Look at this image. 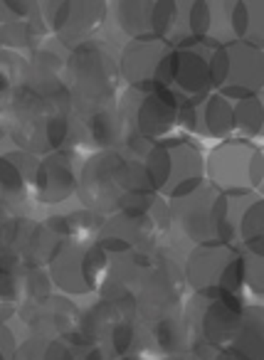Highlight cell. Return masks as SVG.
Here are the masks:
<instances>
[{
  "label": "cell",
  "mask_w": 264,
  "mask_h": 360,
  "mask_svg": "<svg viewBox=\"0 0 264 360\" xmlns=\"http://www.w3.org/2000/svg\"><path fill=\"white\" fill-rule=\"evenodd\" d=\"M109 269V257L101 252L96 242L65 240L52 255L47 274L57 294L62 296H87L96 294Z\"/></svg>",
  "instance_id": "obj_10"
},
{
  "label": "cell",
  "mask_w": 264,
  "mask_h": 360,
  "mask_svg": "<svg viewBox=\"0 0 264 360\" xmlns=\"http://www.w3.org/2000/svg\"><path fill=\"white\" fill-rule=\"evenodd\" d=\"M237 247L264 257V200L262 193L252 198L237 222Z\"/></svg>",
  "instance_id": "obj_29"
},
{
  "label": "cell",
  "mask_w": 264,
  "mask_h": 360,
  "mask_svg": "<svg viewBox=\"0 0 264 360\" xmlns=\"http://www.w3.org/2000/svg\"><path fill=\"white\" fill-rule=\"evenodd\" d=\"M109 18L124 40L170 42L178 25L175 0H119L109 6Z\"/></svg>",
  "instance_id": "obj_14"
},
{
  "label": "cell",
  "mask_w": 264,
  "mask_h": 360,
  "mask_svg": "<svg viewBox=\"0 0 264 360\" xmlns=\"http://www.w3.org/2000/svg\"><path fill=\"white\" fill-rule=\"evenodd\" d=\"M27 57L11 50H0V99H8L25 79Z\"/></svg>",
  "instance_id": "obj_33"
},
{
  "label": "cell",
  "mask_w": 264,
  "mask_h": 360,
  "mask_svg": "<svg viewBox=\"0 0 264 360\" xmlns=\"http://www.w3.org/2000/svg\"><path fill=\"white\" fill-rule=\"evenodd\" d=\"M227 348L242 360H264V309L259 301L244 306L239 328Z\"/></svg>",
  "instance_id": "obj_26"
},
{
  "label": "cell",
  "mask_w": 264,
  "mask_h": 360,
  "mask_svg": "<svg viewBox=\"0 0 264 360\" xmlns=\"http://www.w3.org/2000/svg\"><path fill=\"white\" fill-rule=\"evenodd\" d=\"M6 106L13 148L35 158H45L65 148L75 109L55 104L27 86H18L6 99Z\"/></svg>",
  "instance_id": "obj_1"
},
{
  "label": "cell",
  "mask_w": 264,
  "mask_h": 360,
  "mask_svg": "<svg viewBox=\"0 0 264 360\" xmlns=\"http://www.w3.org/2000/svg\"><path fill=\"white\" fill-rule=\"evenodd\" d=\"M75 348L55 335H25L18 345L15 360H72Z\"/></svg>",
  "instance_id": "obj_30"
},
{
  "label": "cell",
  "mask_w": 264,
  "mask_h": 360,
  "mask_svg": "<svg viewBox=\"0 0 264 360\" xmlns=\"http://www.w3.org/2000/svg\"><path fill=\"white\" fill-rule=\"evenodd\" d=\"M205 183L220 193H259L264 183V153L242 139L220 141L205 158Z\"/></svg>",
  "instance_id": "obj_9"
},
{
  "label": "cell",
  "mask_w": 264,
  "mask_h": 360,
  "mask_svg": "<svg viewBox=\"0 0 264 360\" xmlns=\"http://www.w3.org/2000/svg\"><path fill=\"white\" fill-rule=\"evenodd\" d=\"M121 45L104 37H92L67 55L65 84L70 89L75 111L116 104L124 91L119 72Z\"/></svg>",
  "instance_id": "obj_2"
},
{
  "label": "cell",
  "mask_w": 264,
  "mask_h": 360,
  "mask_svg": "<svg viewBox=\"0 0 264 360\" xmlns=\"http://www.w3.org/2000/svg\"><path fill=\"white\" fill-rule=\"evenodd\" d=\"M232 119H234V139L257 143V141L262 139V131H264L262 94L234 101L232 104Z\"/></svg>",
  "instance_id": "obj_31"
},
{
  "label": "cell",
  "mask_w": 264,
  "mask_h": 360,
  "mask_svg": "<svg viewBox=\"0 0 264 360\" xmlns=\"http://www.w3.org/2000/svg\"><path fill=\"white\" fill-rule=\"evenodd\" d=\"M218 45L200 40H183L175 45V62H173V77H170V89L178 94L180 101L200 104L213 94L210 84V52Z\"/></svg>",
  "instance_id": "obj_18"
},
{
  "label": "cell",
  "mask_w": 264,
  "mask_h": 360,
  "mask_svg": "<svg viewBox=\"0 0 264 360\" xmlns=\"http://www.w3.org/2000/svg\"><path fill=\"white\" fill-rule=\"evenodd\" d=\"M222 200H225L222 193L215 191L208 183L195 188L188 195L168 200V212H170L168 240H173L183 255H188L198 245H220L218 230H220Z\"/></svg>",
  "instance_id": "obj_8"
},
{
  "label": "cell",
  "mask_w": 264,
  "mask_h": 360,
  "mask_svg": "<svg viewBox=\"0 0 264 360\" xmlns=\"http://www.w3.org/2000/svg\"><path fill=\"white\" fill-rule=\"evenodd\" d=\"M183 262L185 255L168 237H163L153 247L149 266L144 269L134 291L136 316H139L141 323L165 319V316H175L183 311L185 291H188Z\"/></svg>",
  "instance_id": "obj_3"
},
{
  "label": "cell",
  "mask_w": 264,
  "mask_h": 360,
  "mask_svg": "<svg viewBox=\"0 0 264 360\" xmlns=\"http://www.w3.org/2000/svg\"><path fill=\"white\" fill-rule=\"evenodd\" d=\"M183 274L185 286L195 296H244L242 250L234 245L193 247L185 255Z\"/></svg>",
  "instance_id": "obj_6"
},
{
  "label": "cell",
  "mask_w": 264,
  "mask_h": 360,
  "mask_svg": "<svg viewBox=\"0 0 264 360\" xmlns=\"http://www.w3.org/2000/svg\"><path fill=\"white\" fill-rule=\"evenodd\" d=\"M18 333L13 326H0V360H15L18 353Z\"/></svg>",
  "instance_id": "obj_36"
},
{
  "label": "cell",
  "mask_w": 264,
  "mask_h": 360,
  "mask_svg": "<svg viewBox=\"0 0 264 360\" xmlns=\"http://www.w3.org/2000/svg\"><path fill=\"white\" fill-rule=\"evenodd\" d=\"M183 101L170 86H124L119 111L126 134L146 141H165L178 134V111Z\"/></svg>",
  "instance_id": "obj_5"
},
{
  "label": "cell",
  "mask_w": 264,
  "mask_h": 360,
  "mask_svg": "<svg viewBox=\"0 0 264 360\" xmlns=\"http://www.w3.org/2000/svg\"><path fill=\"white\" fill-rule=\"evenodd\" d=\"M126 193V165L119 150H96L82 160L75 195L80 207L109 217Z\"/></svg>",
  "instance_id": "obj_11"
},
{
  "label": "cell",
  "mask_w": 264,
  "mask_h": 360,
  "mask_svg": "<svg viewBox=\"0 0 264 360\" xmlns=\"http://www.w3.org/2000/svg\"><path fill=\"white\" fill-rule=\"evenodd\" d=\"M210 84L213 94L227 101H239L262 94L264 50L247 42H225L210 52Z\"/></svg>",
  "instance_id": "obj_7"
},
{
  "label": "cell",
  "mask_w": 264,
  "mask_h": 360,
  "mask_svg": "<svg viewBox=\"0 0 264 360\" xmlns=\"http://www.w3.org/2000/svg\"><path fill=\"white\" fill-rule=\"evenodd\" d=\"M60 240L37 217H13L0 225V250L11 252L25 269H47Z\"/></svg>",
  "instance_id": "obj_17"
},
{
  "label": "cell",
  "mask_w": 264,
  "mask_h": 360,
  "mask_svg": "<svg viewBox=\"0 0 264 360\" xmlns=\"http://www.w3.org/2000/svg\"><path fill=\"white\" fill-rule=\"evenodd\" d=\"M50 37L42 18L35 20H6L0 22V50H11V52H35L42 42Z\"/></svg>",
  "instance_id": "obj_28"
},
{
  "label": "cell",
  "mask_w": 264,
  "mask_h": 360,
  "mask_svg": "<svg viewBox=\"0 0 264 360\" xmlns=\"http://www.w3.org/2000/svg\"><path fill=\"white\" fill-rule=\"evenodd\" d=\"M230 32L232 42L264 45V6L257 0H230Z\"/></svg>",
  "instance_id": "obj_27"
},
{
  "label": "cell",
  "mask_w": 264,
  "mask_h": 360,
  "mask_svg": "<svg viewBox=\"0 0 264 360\" xmlns=\"http://www.w3.org/2000/svg\"><path fill=\"white\" fill-rule=\"evenodd\" d=\"M8 20V11H6V3L0 0V22H6Z\"/></svg>",
  "instance_id": "obj_41"
},
{
  "label": "cell",
  "mask_w": 264,
  "mask_h": 360,
  "mask_svg": "<svg viewBox=\"0 0 264 360\" xmlns=\"http://www.w3.org/2000/svg\"><path fill=\"white\" fill-rule=\"evenodd\" d=\"M75 119L80 121L82 131H84L89 153H96V150H116L126 136L119 101L116 104L96 106V109L75 111Z\"/></svg>",
  "instance_id": "obj_23"
},
{
  "label": "cell",
  "mask_w": 264,
  "mask_h": 360,
  "mask_svg": "<svg viewBox=\"0 0 264 360\" xmlns=\"http://www.w3.org/2000/svg\"><path fill=\"white\" fill-rule=\"evenodd\" d=\"M242 286L244 294L259 299L264 291V257L242 250Z\"/></svg>",
  "instance_id": "obj_35"
},
{
  "label": "cell",
  "mask_w": 264,
  "mask_h": 360,
  "mask_svg": "<svg viewBox=\"0 0 264 360\" xmlns=\"http://www.w3.org/2000/svg\"><path fill=\"white\" fill-rule=\"evenodd\" d=\"M151 252H131V255L109 257V269L101 281L96 299H134L136 284L149 266Z\"/></svg>",
  "instance_id": "obj_24"
},
{
  "label": "cell",
  "mask_w": 264,
  "mask_h": 360,
  "mask_svg": "<svg viewBox=\"0 0 264 360\" xmlns=\"http://www.w3.org/2000/svg\"><path fill=\"white\" fill-rule=\"evenodd\" d=\"M134 319H139L134 299H96L87 309H80L75 333L80 335L82 343L101 345L116 326Z\"/></svg>",
  "instance_id": "obj_21"
},
{
  "label": "cell",
  "mask_w": 264,
  "mask_h": 360,
  "mask_svg": "<svg viewBox=\"0 0 264 360\" xmlns=\"http://www.w3.org/2000/svg\"><path fill=\"white\" fill-rule=\"evenodd\" d=\"M40 158L23 153L18 148H8L0 153V220L32 215V183H35Z\"/></svg>",
  "instance_id": "obj_16"
},
{
  "label": "cell",
  "mask_w": 264,
  "mask_h": 360,
  "mask_svg": "<svg viewBox=\"0 0 264 360\" xmlns=\"http://www.w3.org/2000/svg\"><path fill=\"white\" fill-rule=\"evenodd\" d=\"M55 294V286L47 274V269H25L23 274V299L20 306H35L47 301Z\"/></svg>",
  "instance_id": "obj_34"
},
{
  "label": "cell",
  "mask_w": 264,
  "mask_h": 360,
  "mask_svg": "<svg viewBox=\"0 0 264 360\" xmlns=\"http://www.w3.org/2000/svg\"><path fill=\"white\" fill-rule=\"evenodd\" d=\"M190 355H195L198 360H242L230 348H210V345H193Z\"/></svg>",
  "instance_id": "obj_37"
},
{
  "label": "cell",
  "mask_w": 264,
  "mask_h": 360,
  "mask_svg": "<svg viewBox=\"0 0 264 360\" xmlns=\"http://www.w3.org/2000/svg\"><path fill=\"white\" fill-rule=\"evenodd\" d=\"M23 274L25 266L11 252L0 250V304L20 306L23 299Z\"/></svg>",
  "instance_id": "obj_32"
},
{
  "label": "cell",
  "mask_w": 264,
  "mask_h": 360,
  "mask_svg": "<svg viewBox=\"0 0 264 360\" xmlns=\"http://www.w3.org/2000/svg\"><path fill=\"white\" fill-rule=\"evenodd\" d=\"M190 348H193V338H190V330L183 314L141 323V350H144L146 360L185 355L190 353Z\"/></svg>",
  "instance_id": "obj_22"
},
{
  "label": "cell",
  "mask_w": 264,
  "mask_h": 360,
  "mask_svg": "<svg viewBox=\"0 0 264 360\" xmlns=\"http://www.w3.org/2000/svg\"><path fill=\"white\" fill-rule=\"evenodd\" d=\"M175 50L165 40H126L119 50L124 86H170Z\"/></svg>",
  "instance_id": "obj_15"
},
{
  "label": "cell",
  "mask_w": 264,
  "mask_h": 360,
  "mask_svg": "<svg viewBox=\"0 0 264 360\" xmlns=\"http://www.w3.org/2000/svg\"><path fill=\"white\" fill-rule=\"evenodd\" d=\"M249 301L244 296H195L183 304V319L188 323L193 345L227 348L242 321V311Z\"/></svg>",
  "instance_id": "obj_12"
},
{
  "label": "cell",
  "mask_w": 264,
  "mask_h": 360,
  "mask_svg": "<svg viewBox=\"0 0 264 360\" xmlns=\"http://www.w3.org/2000/svg\"><path fill=\"white\" fill-rule=\"evenodd\" d=\"M106 217L99 212L84 210V207H75L70 212H55V215H47L45 225L52 235L60 242L65 240H80V242H94L99 235L101 225H104Z\"/></svg>",
  "instance_id": "obj_25"
},
{
  "label": "cell",
  "mask_w": 264,
  "mask_h": 360,
  "mask_svg": "<svg viewBox=\"0 0 264 360\" xmlns=\"http://www.w3.org/2000/svg\"><path fill=\"white\" fill-rule=\"evenodd\" d=\"M121 360H146V358H136V355H134V358H121Z\"/></svg>",
  "instance_id": "obj_42"
},
{
  "label": "cell",
  "mask_w": 264,
  "mask_h": 360,
  "mask_svg": "<svg viewBox=\"0 0 264 360\" xmlns=\"http://www.w3.org/2000/svg\"><path fill=\"white\" fill-rule=\"evenodd\" d=\"M15 316H18L15 304H0V326H13Z\"/></svg>",
  "instance_id": "obj_39"
},
{
  "label": "cell",
  "mask_w": 264,
  "mask_h": 360,
  "mask_svg": "<svg viewBox=\"0 0 264 360\" xmlns=\"http://www.w3.org/2000/svg\"><path fill=\"white\" fill-rule=\"evenodd\" d=\"M80 165L75 155L57 150L45 158H40L32 183V200L37 205H62L77 195V178H80Z\"/></svg>",
  "instance_id": "obj_19"
},
{
  "label": "cell",
  "mask_w": 264,
  "mask_h": 360,
  "mask_svg": "<svg viewBox=\"0 0 264 360\" xmlns=\"http://www.w3.org/2000/svg\"><path fill=\"white\" fill-rule=\"evenodd\" d=\"M40 13L52 40L60 42L65 50H75L106 27L109 3H101V0H42Z\"/></svg>",
  "instance_id": "obj_13"
},
{
  "label": "cell",
  "mask_w": 264,
  "mask_h": 360,
  "mask_svg": "<svg viewBox=\"0 0 264 360\" xmlns=\"http://www.w3.org/2000/svg\"><path fill=\"white\" fill-rule=\"evenodd\" d=\"M80 319V306L70 299V296L52 294L47 301L35 306H18L15 321L25 335H55V338H65L72 333Z\"/></svg>",
  "instance_id": "obj_20"
},
{
  "label": "cell",
  "mask_w": 264,
  "mask_h": 360,
  "mask_svg": "<svg viewBox=\"0 0 264 360\" xmlns=\"http://www.w3.org/2000/svg\"><path fill=\"white\" fill-rule=\"evenodd\" d=\"M11 146V124H8V106L6 99H0V153H6Z\"/></svg>",
  "instance_id": "obj_38"
},
{
  "label": "cell",
  "mask_w": 264,
  "mask_h": 360,
  "mask_svg": "<svg viewBox=\"0 0 264 360\" xmlns=\"http://www.w3.org/2000/svg\"><path fill=\"white\" fill-rule=\"evenodd\" d=\"M158 360H198L195 355L185 353V355H170V358H158Z\"/></svg>",
  "instance_id": "obj_40"
},
{
  "label": "cell",
  "mask_w": 264,
  "mask_h": 360,
  "mask_svg": "<svg viewBox=\"0 0 264 360\" xmlns=\"http://www.w3.org/2000/svg\"><path fill=\"white\" fill-rule=\"evenodd\" d=\"M151 191L163 200L183 198L205 183V153L193 139L175 134L146 153Z\"/></svg>",
  "instance_id": "obj_4"
}]
</instances>
